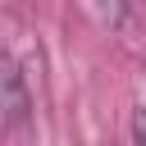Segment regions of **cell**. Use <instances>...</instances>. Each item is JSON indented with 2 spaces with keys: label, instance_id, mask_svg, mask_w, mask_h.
I'll return each instance as SVG.
<instances>
[{
  "label": "cell",
  "instance_id": "6da1fadb",
  "mask_svg": "<svg viewBox=\"0 0 146 146\" xmlns=\"http://www.w3.org/2000/svg\"><path fill=\"white\" fill-rule=\"evenodd\" d=\"M0 119H9V123L27 119V87H23V73L9 55H0Z\"/></svg>",
  "mask_w": 146,
  "mask_h": 146
},
{
  "label": "cell",
  "instance_id": "7a4b0ae2",
  "mask_svg": "<svg viewBox=\"0 0 146 146\" xmlns=\"http://www.w3.org/2000/svg\"><path fill=\"white\" fill-rule=\"evenodd\" d=\"M132 132H137V137H146V110L137 114V123H132Z\"/></svg>",
  "mask_w": 146,
  "mask_h": 146
}]
</instances>
